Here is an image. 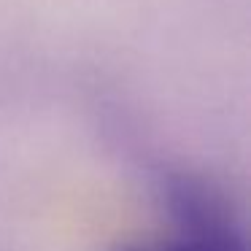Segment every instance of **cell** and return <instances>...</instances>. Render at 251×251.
<instances>
[{
	"label": "cell",
	"mask_w": 251,
	"mask_h": 251,
	"mask_svg": "<svg viewBox=\"0 0 251 251\" xmlns=\"http://www.w3.org/2000/svg\"><path fill=\"white\" fill-rule=\"evenodd\" d=\"M170 227V235L122 243L114 251H249L235 208L205 211Z\"/></svg>",
	"instance_id": "1"
}]
</instances>
